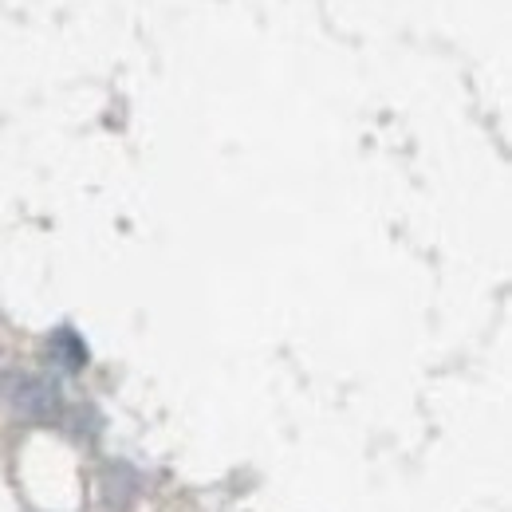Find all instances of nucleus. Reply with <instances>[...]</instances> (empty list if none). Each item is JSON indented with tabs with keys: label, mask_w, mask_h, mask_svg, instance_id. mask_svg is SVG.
<instances>
[{
	"label": "nucleus",
	"mask_w": 512,
	"mask_h": 512,
	"mask_svg": "<svg viewBox=\"0 0 512 512\" xmlns=\"http://www.w3.org/2000/svg\"><path fill=\"white\" fill-rule=\"evenodd\" d=\"M48 359L60 367V371H83L87 367V343H83V335L75 331V327H56L52 335H48Z\"/></svg>",
	"instance_id": "2"
},
{
	"label": "nucleus",
	"mask_w": 512,
	"mask_h": 512,
	"mask_svg": "<svg viewBox=\"0 0 512 512\" xmlns=\"http://www.w3.org/2000/svg\"><path fill=\"white\" fill-rule=\"evenodd\" d=\"M12 410L20 414V418H28V422H40V426H48V422H60L64 418V390L56 379H48V375H24L20 383L12 386Z\"/></svg>",
	"instance_id": "1"
}]
</instances>
